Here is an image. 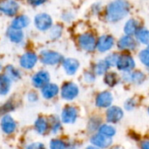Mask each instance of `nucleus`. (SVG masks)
<instances>
[{
  "instance_id": "nucleus-28",
  "label": "nucleus",
  "mask_w": 149,
  "mask_h": 149,
  "mask_svg": "<svg viewBox=\"0 0 149 149\" xmlns=\"http://www.w3.org/2000/svg\"><path fill=\"white\" fill-rule=\"evenodd\" d=\"M108 67H109V65L107 63V61L106 60H101V61H100L96 65V66H95V72L99 75L100 74H103V73H105L107 71Z\"/></svg>"
},
{
  "instance_id": "nucleus-14",
  "label": "nucleus",
  "mask_w": 149,
  "mask_h": 149,
  "mask_svg": "<svg viewBox=\"0 0 149 149\" xmlns=\"http://www.w3.org/2000/svg\"><path fill=\"white\" fill-rule=\"evenodd\" d=\"M62 120L65 123H72L77 118V110L73 107H67L62 112Z\"/></svg>"
},
{
  "instance_id": "nucleus-2",
  "label": "nucleus",
  "mask_w": 149,
  "mask_h": 149,
  "mask_svg": "<svg viewBox=\"0 0 149 149\" xmlns=\"http://www.w3.org/2000/svg\"><path fill=\"white\" fill-rule=\"evenodd\" d=\"M79 45L81 49L86 52H93L97 46V41L93 34L84 33L81 34L78 38Z\"/></svg>"
},
{
  "instance_id": "nucleus-16",
  "label": "nucleus",
  "mask_w": 149,
  "mask_h": 149,
  "mask_svg": "<svg viewBox=\"0 0 149 149\" xmlns=\"http://www.w3.org/2000/svg\"><path fill=\"white\" fill-rule=\"evenodd\" d=\"M113 102V96L108 92L101 93L96 99V105L100 107H107Z\"/></svg>"
},
{
  "instance_id": "nucleus-33",
  "label": "nucleus",
  "mask_w": 149,
  "mask_h": 149,
  "mask_svg": "<svg viewBox=\"0 0 149 149\" xmlns=\"http://www.w3.org/2000/svg\"><path fill=\"white\" fill-rule=\"evenodd\" d=\"M51 149H66L65 144L59 140H53L51 142Z\"/></svg>"
},
{
  "instance_id": "nucleus-31",
  "label": "nucleus",
  "mask_w": 149,
  "mask_h": 149,
  "mask_svg": "<svg viewBox=\"0 0 149 149\" xmlns=\"http://www.w3.org/2000/svg\"><path fill=\"white\" fill-rule=\"evenodd\" d=\"M62 34V27L60 25H55L52 28L51 32H50V37L52 39L58 38Z\"/></svg>"
},
{
  "instance_id": "nucleus-8",
  "label": "nucleus",
  "mask_w": 149,
  "mask_h": 149,
  "mask_svg": "<svg viewBox=\"0 0 149 149\" xmlns=\"http://www.w3.org/2000/svg\"><path fill=\"white\" fill-rule=\"evenodd\" d=\"M19 9L18 3L14 0H5L0 3V11L8 16L15 15Z\"/></svg>"
},
{
  "instance_id": "nucleus-1",
  "label": "nucleus",
  "mask_w": 149,
  "mask_h": 149,
  "mask_svg": "<svg viewBox=\"0 0 149 149\" xmlns=\"http://www.w3.org/2000/svg\"><path fill=\"white\" fill-rule=\"evenodd\" d=\"M130 10V4L127 0H114L107 8V20L116 23L126 17Z\"/></svg>"
},
{
  "instance_id": "nucleus-36",
  "label": "nucleus",
  "mask_w": 149,
  "mask_h": 149,
  "mask_svg": "<svg viewBox=\"0 0 149 149\" xmlns=\"http://www.w3.org/2000/svg\"><path fill=\"white\" fill-rule=\"evenodd\" d=\"M141 149H149V141H144L141 144Z\"/></svg>"
},
{
  "instance_id": "nucleus-18",
  "label": "nucleus",
  "mask_w": 149,
  "mask_h": 149,
  "mask_svg": "<svg viewBox=\"0 0 149 149\" xmlns=\"http://www.w3.org/2000/svg\"><path fill=\"white\" fill-rule=\"evenodd\" d=\"M30 24V18L27 16L21 15L14 18V20L11 23V28L16 30H22L23 28H25Z\"/></svg>"
},
{
  "instance_id": "nucleus-9",
  "label": "nucleus",
  "mask_w": 149,
  "mask_h": 149,
  "mask_svg": "<svg viewBox=\"0 0 149 149\" xmlns=\"http://www.w3.org/2000/svg\"><path fill=\"white\" fill-rule=\"evenodd\" d=\"M38 57L33 52H26L20 58V65L23 68L31 69L37 63Z\"/></svg>"
},
{
  "instance_id": "nucleus-13",
  "label": "nucleus",
  "mask_w": 149,
  "mask_h": 149,
  "mask_svg": "<svg viewBox=\"0 0 149 149\" xmlns=\"http://www.w3.org/2000/svg\"><path fill=\"white\" fill-rule=\"evenodd\" d=\"M118 47L120 50H134L136 47V41L131 36L126 35L119 40Z\"/></svg>"
},
{
  "instance_id": "nucleus-38",
  "label": "nucleus",
  "mask_w": 149,
  "mask_h": 149,
  "mask_svg": "<svg viewBox=\"0 0 149 149\" xmlns=\"http://www.w3.org/2000/svg\"><path fill=\"white\" fill-rule=\"evenodd\" d=\"M148 113H149V109H148Z\"/></svg>"
},
{
  "instance_id": "nucleus-3",
  "label": "nucleus",
  "mask_w": 149,
  "mask_h": 149,
  "mask_svg": "<svg viewBox=\"0 0 149 149\" xmlns=\"http://www.w3.org/2000/svg\"><path fill=\"white\" fill-rule=\"evenodd\" d=\"M40 60L43 64L53 65L58 64L62 60V56L58 52L45 50L40 52Z\"/></svg>"
},
{
  "instance_id": "nucleus-11",
  "label": "nucleus",
  "mask_w": 149,
  "mask_h": 149,
  "mask_svg": "<svg viewBox=\"0 0 149 149\" xmlns=\"http://www.w3.org/2000/svg\"><path fill=\"white\" fill-rule=\"evenodd\" d=\"M123 117V111L118 107H112L107 112V120L108 122L116 123Z\"/></svg>"
},
{
  "instance_id": "nucleus-30",
  "label": "nucleus",
  "mask_w": 149,
  "mask_h": 149,
  "mask_svg": "<svg viewBox=\"0 0 149 149\" xmlns=\"http://www.w3.org/2000/svg\"><path fill=\"white\" fill-rule=\"evenodd\" d=\"M139 57H140V59L141 61L146 65L149 67V47L142 50L140 54H139Z\"/></svg>"
},
{
  "instance_id": "nucleus-20",
  "label": "nucleus",
  "mask_w": 149,
  "mask_h": 149,
  "mask_svg": "<svg viewBox=\"0 0 149 149\" xmlns=\"http://www.w3.org/2000/svg\"><path fill=\"white\" fill-rule=\"evenodd\" d=\"M138 29H139V23L135 19H129L124 26V31L128 36L136 34Z\"/></svg>"
},
{
  "instance_id": "nucleus-22",
  "label": "nucleus",
  "mask_w": 149,
  "mask_h": 149,
  "mask_svg": "<svg viewBox=\"0 0 149 149\" xmlns=\"http://www.w3.org/2000/svg\"><path fill=\"white\" fill-rule=\"evenodd\" d=\"M10 86V79L6 75H0V94H6Z\"/></svg>"
},
{
  "instance_id": "nucleus-34",
  "label": "nucleus",
  "mask_w": 149,
  "mask_h": 149,
  "mask_svg": "<svg viewBox=\"0 0 149 149\" xmlns=\"http://www.w3.org/2000/svg\"><path fill=\"white\" fill-rule=\"evenodd\" d=\"M47 0H28V3L32 6H38L40 4H43Z\"/></svg>"
},
{
  "instance_id": "nucleus-26",
  "label": "nucleus",
  "mask_w": 149,
  "mask_h": 149,
  "mask_svg": "<svg viewBox=\"0 0 149 149\" xmlns=\"http://www.w3.org/2000/svg\"><path fill=\"white\" fill-rule=\"evenodd\" d=\"M116 131L115 129L111 127V126H108V125H103L100 127V134H103V135H106L107 137H112L115 134Z\"/></svg>"
},
{
  "instance_id": "nucleus-4",
  "label": "nucleus",
  "mask_w": 149,
  "mask_h": 149,
  "mask_svg": "<svg viewBox=\"0 0 149 149\" xmlns=\"http://www.w3.org/2000/svg\"><path fill=\"white\" fill-rule=\"evenodd\" d=\"M34 24L39 31H46L52 27V19L50 15L46 13H40L35 17Z\"/></svg>"
},
{
  "instance_id": "nucleus-12",
  "label": "nucleus",
  "mask_w": 149,
  "mask_h": 149,
  "mask_svg": "<svg viewBox=\"0 0 149 149\" xmlns=\"http://www.w3.org/2000/svg\"><path fill=\"white\" fill-rule=\"evenodd\" d=\"M91 142L99 147V148H107L111 145L112 143V139L111 137H107L106 135H103L101 134H96L94 135L92 139H91Z\"/></svg>"
},
{
  "instance_id": "nucleus-25",
  "label": "nucleus",
  "mask_w": 149,
  "mask_h": 149,
  "mask_svg": "<svg viewBox=\"0 0 149 149\" xmlns=\"http://www.w3.org/2000/svg\"><path fill=\"white\" fill-rule=\"evenodd\" d=\"M47 127H48L47 121L44 118H39L35 122V129L40 134L45 133V131L47 130Z\"/></svg>"
},
{
  "instance_id": "nucleus-21",
  "label": "nucleus",
  "mask_w": 149,
  "mask_h": 149,
  "mask_svg": "<svg viewBox=\"0 0 149 149\" xmlns=\"http://www.w3.org/2000/svg\"><path fill=\"white\" fill-rule=\"evenodd\" d=\"M7 35L10 40L13 43H20L24 38V33L22 32V31L16 30L13 28H10L8 30Z\"/></svg>"
},
{
  "instance_id": "nucleus-10",
  "label": "nucleus",
  "mask_w": 149,
  "mask_h": 149,
  "mask_svg": "<svg viewBox=\"0 0 149 149\" xmlns=\"http://www.w3.org/2000/svg\"><path fill=\"white\" fill-rule=\"evenodd\" d=\"M50 79V75L45 71H41L36 73L32 78V83L36 87H44L47 85Z\"/></svg>"
},
{
  "instance_id": "nucleus-6",
  "label": "nucleus",
  "mask_w": 149,
  "mask_h": 149,
  "mask_svg": "<svg viewBox=\"0 0 149 149\" xmlns=\"http://www.w3.org/2000/svg\"><path fill=\"white\" fill-rule=\"evenodd\" d=\"M79 93L78 86L73 83H66L63 86L61 90V96L66 100H72L77 97Z\"/></svg>"
},
{
  "instance_id": "nucleus-5",
  "label": "nucleus",
  "mask_w": 149,
  "mask_h": 149,
  "mask_svg": "<svg viewBox=\"0 0 149 149\" xmlns=\"http://www.w3.org/2000/svg\"><path fill=\"white\" fill-rule=\"evenodd\" d=\"M135 66V63L134 58L127 54H124L119 57L117 62V67L124 72H129Z\"/></svg>"
},
{
  "instance_id": "nucleus-29",
  "label": "nucleus",
  "mask_w": 149,
  "mask_h": 149,
  "mask_svg": "<svg viewBox=\"0 0 149 149\" xmlns=\"http://www.w3.org/2000/svg\"><path fill=\"white\" fill-rule=\"evenodd\" d=\"M105 82L110 86H113L117 84L118 82V77L117 75L114 73V72H110V73H107L106 78H105Z\"/></svg>"
},
{
  "instance_id": "nucleus-37",
  "label": "nucleus",
  "mask_w": 149,
  "mask_h": 149,
  "mask_svg": "<svg viewBox=\"0 0 149 149\" xmlns=\"http://www.w3.org/2000/svg\"><path fill=\"white\" fill-rule=\"evenodd\" d=\"M86 149H99L98 148H95V147H88Z\"/></svg>"
},
{
  "instance_id": "nucleus-27",
  "label": "nucleus",
  "mask_w": 149,
  "mask_h": 149,
  "mask_svg": "<svg viewBox=\"0 0 149 149\" xmlns=\"http://www.w3.org/2000/svg\"><path fill=\"white\" fill-rule=\"evenodd\" d=\"M5 72H6V76L10 79H17L20 77V74H19L18 71L16 68H14L13 66H11V65L7 66Z\"/></svg>"
},
{
  "instance_id": "nucleus-24",
  "label": "nucleus",
  "mask_w": 149,
  "mask_h": 149,
  "mask_svg": "<svg viewBox=\"0 0 149 149\" xmlns=\"http://www.w3.org/2000/svg\"><path fill=\"white\" fill-rule=\"evenodd\" d=\"M136 37H137V39L144 44V45H148L149 47V31L148 30H146V29H141L140 31H138L136 32Z\"/></svg>"
},
{
  "instance_id": "nucleus-23",
  "label": "nucleus",
  "mask_w": 149,
  "mask_h": 149,
  "mask_svg": "<svg viewBox=\"0 0 149 149\" xmlns=\"http://www.w3.org/2000/svg\"><path fill=\"white\" fill-rule=\"evenodd\" d=\"M125 79L127 80L134 82V83H141L145 79V75L141 72H135L133 73H128L125 75Z\"/></svg>"
},
{
  "instance_id": "nucleus-15",
  "label": "nucleus",
  "mask_w": 149,
  "mask_h": 149,
  "mask_svg": "<svg viewBox=\"0 0 149 149\" xmlns=\"http://www.w3.org/2000/svg\"><path fill=\"white\" fill-rule=\"evenodd\" d=\"M1 127L5 134H11L15 131L16 123L10 115H5L1 121Z\"/></svg>"
},
{
  "instance_id": "nucleus-17",
  "label": "nucleus",
  "mask_w": 149,
  "mask_h": 149,
  "mask_svg": "<svg viewBox=\"0 0 149 149\" xmlns=\"http://www.w3.org/2000/svg\"><path fill=\"white\" fill-rule=\"evenodd\" d=\"M63 66L67 74L72 75L78 71L79 67V63L75 58H66L63 63Z\"/></svg>"
},
{
  "instance_id": "nucleus-19",
  "label": "nucleus",
  "mask_w": 149,
  "mask_h": 149,
  "mask_svg": "<svg viewBox=\"0 0 149 149\" xmlns=\"http://www.w3.org/2000/svg\"><path fill=\"white\" fill-rule=\"evenodd\" d=\"M58 93V87L54 84H47L42 89V94L45 99H52Z\"/></svg>"
},
{
  "instance_id": "nucleus-32",
  "label": "nucleus",
  "mask_w": 149,
  "mask_h": 149,
  "mask_svg": "<svg viewBox=\"0 0 149 149\" xmlns=\"http://www.w3.org/2000/svg\"><path fill=\"white\" fill-rule=\"evenodd\" d=\"M119 57L120 56L118 54L113 53V54H110L109 56H107L105 60L107 61V63L108 64L109 66H114V65H117V62H118Z\"/></svg>"
},
{
  "instance_id": "nucleus-35",
  "label": "nucleus",
  "mask_w": 149,
  "mask_h": 149,
  "mask_svg": "<svg viewBox=\"0 0 149 149\" xmlns=\"http://www.w3.org/2000/svg\"><path fill=\"white\" fill-rule=\"evenodd\" d=\"M27 149H45L44 146L42 144H39V143H35V144H31L30 145Z\"/></svg>"
},
{
  "instance_id": "nucleus-7",
  "label": "nucleus",
  "mask_w": 149,
  "mask_h": 149,
  "mask_svg": "<svg viewBox=\"0 0 149 149\" xmlns=\"http://www.w3.org/2000/svg\"><path fill=\"white\" fill-rule=\"evenodd\" d=\"M114 45V38L111 35H103L97 41V48L100 52H105L112 49Z\"/></svg>"
}]
</instances>
